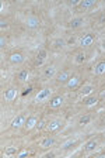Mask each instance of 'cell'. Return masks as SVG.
<instances>
[{
    "label": "cell",
    "instance_id": "31",
    "mask_svg": "<svg viewBox=\"0 0 105 158\" xmlns=\"http://www.w3.org/2000/svg\"><path fill=\"white\" fill-rule=\"evenodd\" d=\"M31 90H32V86H28V88H27L25 90H24V92H23V96L30 95V93H31Z\"/></svg>",
    "mask_w": 105,
    "mask_h": 158
},
{
    "label": "cell",
    "instance_id": "16",
    "mask_svg": "<svg viewBox=\"0 0 105 158\" xmlns=\"http://www.w3.org/2000/svg\"><path fill=\"white\" fill-rule=\"evenodd\" d=\"M83 23H84V19L83 17H74V19L70 20L69 23V27L72 30H76V28H80V27L83 26Z\"/></svg>",
    "mask_w": 105,
    "mask_h": 158
},
{
    "label": "cell",
    "instance_id": "23",
    "mask_svg": "<svg viewBox=\"0 0 105 158\" xmlns=\"http://www.w3.org/2000/svg\"><path fill=\"white\" fill-rule=\"evenodd\" d=\"M91 120H92V117L90 114H84V116H81V117L79 118V124L80 126H85V124H88Z\"/></svg>",
    "mask_w": 105,
    "mask_h": 158
},
{
    "label": "cell",
    "instance_id": "9",
    "mask_svg": "<svg viewBox=\"0 0 105 158\" xmlns=\"http://www.w3.org/2000/svg\"><path fill=\"white\" fill-rule=\"evenodd\" d=\"M63 103H65V98H63V96H60V95H56V96H53V98L49 100V107L58 109V107H60Z\"/></svg>",
    "mask_w": 105,
    "mask_h": 158
},
{
    "label": "cell",
    "instance_id": "26",
    "mask_svg": "<svg viewBox=\"0 0 105 158\" xmlns=\"http://www.w3.org/2000/svg\"><path fill=\"white\" fill-rule=\"evenodd\" d=\"M46 55H48V51L46 49H39L38 51V58H41V59H46Z\"/></svg>",
    "mask_w": 105,
    "mask_h": 158
},
{
    "label": "cell",
    "instance_id": "36",
    "mask_svg": "<svg viewBox=\"0 0 105 158\" xmlns=\"http://www.w3.org/2000/svg\"><path fill=\"white\" fill-rule=\"evenodd\" d=\"M101 49H102V51H105V40L101 43Z\"/></svg>",
    "mask_w": 105,
    "mask_h": 158
},
{
    "label": "cell",
    "instance_id": "6",
    "mask_svg": "<svg viewBox=\"0 0 105 158\" xmlns=\"http://www.w3.org/2000/svg\"><path fill=\"white\" fill-rule=\"evenodd\" d=\"M9 59H10V62L13 64V65H20V64L24 62L25 56H24L23 52H18V51H16V52H11L10 54Z\"/></svg>",
    "mask_w": 105,
    "mask_h": 158
},
{
    "label": "cell",
    "instance_id": "14",
    "mask_svg": "<svg viewBox=\"0 0 105 158\" xmlns=\"http://www.w3.org/2000/svg\"><path fill=\"white\" fill-rule=\"evenodd\" d=\"M85 58H87V54L83 51V49H80V51H77V52L74 54V64H77V65H83L85 61Z\"/></svg>",
    "mask_w": 105,
    "mask_h": 158
},
{
    "label": "cell",
    "instance_id": "15",
    "mask_svg": "<svg viewBox=\"0 0 105 158\" xmlns=\"http://www.w3.org/2000/svg\"><path fill=\"white\" fill-rule=\"evenodd\" d=\"M97 102H98V99H97V96H94V95H90V96L83 98V105L87 106V107H91V106L97 105Z\"/></svg>",
    "mask_w": 105,
    "mask_h": 158
},
{
    "label": "cell",
    "instance_id": "35",
    "mask_svg": "<svg viewBox=\"0 0 105 158\" xmlns=\"http://www.w3.org/2000/svg\"><path fill=\"white\" fill-rule=\"evenodd\" d=\"M43 127V122H39V124H36V128H42Z\"/></svg>",
    "mask_w": 105,
    "mask_h": 158
},
{
    "label": "cell",
    "instance_id": "34",
    "mask_svg": "<svg viewBox=\"0 0 105 158\" xmlns=\"http://www.w3.org/2000/svg\"><path fill=\"white\" fill-rule=\"evenodd\" d=\"M99 23H101V24L105 23V14H102V16L99 17Z\"/></svg>",
    "mask_w": 105,
    "mask_h": 158
},
{
    "label": "cell",
    "instance_id": "2",
    "mask_svg": "<svg viewBox=\"0 0 105 158\" xmlns=\"http://www.w3.org/2000/svg\"><path fill=\"white\" fill-rule=\"evenodd\" d=\"M41 26V20L36 16H28L25 19V27L30 30H35Z\"/></svg>",
    "mask_w": 105,
    "mask_h": 158
},
{
    "label": "cell",
    "instance_id": "13",
    "mask_svg": "<svg viewBox=\"0 0 105 158\" xmlns=\"http://www.w3.org/2000/svg\"><path fill=\"white\" fill-rule=\"evenodd\" d=\"M36 124H38V117L36 116H30V117H27V122L24 124V127L27 130H32V128L36 127Z\"/></svg>",
    "mask_w": 105,
    "mask_h": 158
},
{
    "label": "cell",
    "instance_id": "17",
    "mask_svg": "<svg viewBox=\"0 0 105 158\" xmlns=\"http://www.w3.org/2000/svg\"><path fill=\"white\" fill-rule=\"evenodd\" d=\"M28 76H30V71H28L27 68H24L17 73V81H18L20 83H25L27 79H28Z\"/></svg>",
    "mask_w": 105,
    "mask_h": 158
},
{
    "label": "cell",
    "instance_id": "27",
    "mask_svg": "<svg viewBox=\"0 0 105 158\" xmlns=\"http://www.w3.org/2000/svg\"><path fill=\"white\" fill-rule=\"evenodd\" d=\"M7 27H9V23H7L6 20H4V19L0 20V28H2V30H6Z\"/></svg>",
    "mask_w": 105,
    "mask_h": 158
},
{
    "label": "cell",
    "instance_id": "12",
    "mask_svg": "<svg viewBox=\"0 0 105 158\" xmlns=\"http://www.w3.org/2000/svg\"><path fill=\"white\" fill-rule=\"evenodd\" d=\"M80 82H81V78H80L79 75H72L70 79H69V82L66 83V86H67L69 89H76L80 85Z\"/></svg>",
    "mask_w": 105,
    "mask_h": 158
},
{
    "label": "cell",
    "instance_id": "5",
    "mask_svg": "<svg viewBox=\"0 0 105 158\" xmlns=\"http://www.w3.org/2000/svg\"><path fill=\"white\" fill-rule=\"evenodd\" d=\"M25 122H27L25 114L16 116V117L13 118V122H11V128H13V130H18L20 127H23V126L25 124Z\"/></svg>",
    "mask_w": 105,
    "mask_h": 158
},
{
    "label": "cell",
    "instance_id": "4",
    "mask_svg": "<svg viewBox=\"0 0 105 158\" xmlns=\"http://www.w3.org/2000/svg\"><path fill=\"white\" fill-rule=\"evenodd\" d=\"M63 126V122L60 120V118H53V120H51L48 124H46V130L51 133L53 131H58V130H60Z\"/></svg>",
    "mask_w": 105,
    "mask_h": 158
},
{
    "label": "cell",
    "instance_id": "30",
    "mask_svg": "<svg viewBox=\"0 0 105 158\" xmlns=\"http://www.w3.org/2000/svg\"><path fill=\"white\" fill-rule=\"evenodd\" d=\"M43 61H45V59H41V58H38V56H36V58H35V66H42Z\"/></svg>",
    "mask_w": 105,
    "mask_h": 158
},
{
    "label": "cell",
    "instance_id": "22",
    "mask_svg": "<svg viewBox=\"0 0 105 158\" xmlns=\"http://www.w3.org/2000/svg\"><path fill=\"white\" fill-rule=\"evenodd\" d=\"M52 45H53L55 49H62L63 47L66 45V41H65V38H55L53 40V43H52Z\"/></svg>",
    "mask_w": 105,
    "mask_h": 158
},
{
    "label": "cell",
    "instance_id": "29",
    "mask_svg": "<svg viewBox=\"0 0 105 158\" xmlns=\"http://www.w3.org/2000/svg\"><path fill=\"white\" fill-rule=\"evenodd\" d=\"M28 154H30V152L27 151V150H23V151H21V152H18V154H17V157H18V158H23V157H28Z\"/></svg>",
    "mask_w": 105,
    "mask_h": 158
},
{
    "label": "cell",
    "instance_id": "7",
    "mask_svg": "<svg viewBox=\"0 0 105 158\" xmlns=\"http://www.w3.org/2000/svg\"><path fill=\"white\" fill-rule=\"evenodd\" d=\"M17 98V89L14 86H10L4 90V100L6 102H13L14 99Z\"/></svg>",
    "mask_w": 105,
    "mask_h": 158
},
{
    "label": "cell",
    "instance_id": "20",
    "mask_svg": "<svg viewBox=\"0 0 105 158\" xmlns=\"http://www.w3.org/2000/svg\"><path fill=\"white\" fill-rule=\"evenodd\" d=\"M95 4H97V2L95 0H81L80 2V4H79V7L80 9H91V7H94Z\"/></svg>",
    "mask_w": 105,
    "mask_h": 158
},
{
    "label": "cell",
    "instance_id": "19",
    "mask_svg": "<svg viewBox=\"0 0 105 158\" xmlns=\"http://www.w3.org/2000/svg\"><path fill=\"white\" fill-rule=\"evenodd\" d=\"M94 90H95V88H94V85H84L81 88V90H80V95L83 96V98H85V96H90V95H94Z\"/></svg>",
    "mask_w": 105,
    "mask_h": 158
},
{
    "label": "cell",
    "instance_id": "32",
    "mask_svg": "<svg viewBox=\"0 0 105 158\" xmlns=\"http://www.w3.org/2000/svg\"><path fill=\"white\" fill-rule=\"evenodd\" d=\"M80 2H81V0H73V2H70V6H79L80 4Z\"/></svg>",
    "mask_w": 105,
    "mask_h": 158
},
{
    "label": "cell",
    "instance_id": "10",
    "mask_svg": "<svg viewBox=\"0 0 105 158\" xmlns=\"http://www.w3.org/2000/svg\"><path fill=\"white\" fill-rule=\"evenodd\" d=\"M70 79V72L69 71H62V72L58 73V76H56V82L60 83V85H65V83L69 82Z\"/></svg>",
    "mask_w": 105,
    "mask_h": 158
},
{
    "label": "cell",
    "instance_id": "3",
    "mask_svg": "<svg viewBox=\"0 0 105 158\" xmlns=\"http://www.w3.org/2000/svg\"><path fill=\"white\" fill-rule=\"evenodd\" d=\"M49 96H51V89L49 88H42L39 92L36 93L35 102L42 103V102H45V100H48V99H49Z\"/></svg>",
    "mask_w": 105,
    "mask_h": 158
},
{
    "label": "cell",
    "instance_id": "24",
    "mask_svg": "<svg viewBox=\"0 0 105 158\" xmlns=\"http://www.w3.org/2000/svg\"><path fill=\"white\" fill-rule=\"evenodd\" d=\"M76 144H77V141H76V140H73V141H72V140H69V141H66L65 144L62 145V150H70V148H73Z\"/></svg>",
    "mask_w": 105,
    "mask_h": 158
},
{
    "label": "cell",
    "instance_id": "11",
    "mask_svg": "<svg viewBox=\"0 0 105 158\" xmlns=\"http://www.w3.org/2000/svg\"><path fill=\"white\" fill-rule=\"evenodd\" d=\"M53 144H55V138H53L52 135L43 137L42 140L39 141V147H41V148H43V150H46V148H51Z\"/></svg>",
    "mask_w": 105,
    "mask_h": 158
},
{
    "label": "cell",
    "instance_id": "21",
    "mask_svg": "<svg viewBox=\"0 0 105 158\" xmlns=\"http://www.w3.org/2000/svg\"><path fill=\"white\" fill-rule=\"evenodd\" d=\"M95 75H104L105 73V61H99L94 68Z\"/></svg>",
    "mask_w": 105,
    "mask_h": 158
},
{
    "label": "cell",
    "instance_id": "33",
    "mask_svg": "<svg viewBox=\"0 0 105 158\" xmlns=\"http://www.w3.org/2000/svg\"><path fill=\"white\" fill-rule=\"evenodd\" d=\"M76 43V38H70L67 43H66V45H72V44H74Z\"/></svg>",
    "mask_w": 105,
    "mask_h": 158
},
{
    "label": "cell",
    "instance_id": "28",
    "mask_svg": "<svg viewBox=\"0 0 105 158\" xmlns=\"http://www.w3.org/2000/svg\"><path fill=\"white\" fill-rule=\"evenodd\" d=\"M6 44H7L6 37L2 35V37H0V48H4V47H6Z\"/></svg>",
    "mask_w": 105,
    "mask_h": 158
},
{
    "label": "cell",
    "instance_id": "1",
    "mask_svg": "<svg viewBox=\"0 0 105 158\" xmlns=\"http://www.w3.org/2000/svg\"><path fill=\"white\" fill-rule=\"evenodd\" d=\"M95 41V35L94 34H91V33H87V34H84V35H81L80 37V40H79V45L80 47H90V45H92V43Z\"/></svg>",
    "mask_w": 105,
    "mask_h": 158
},
{
    "label": "cell",
    "instance_id": "8",
    "mask_svg": "<svg viewBox=\"0 0 105 158\" xmlns=\"http://www.w3.org/2000/svg\"><path fill=\"white\" fill-rule=\"evenodd\" d=\"M55 75H56V68H55V65H49V66H46V68L43 69L42 79H45V81H49V79H52Z\"/></svg>",
    "mask_w": 105,
    "mask_h": 158
},
{
    "label": "cell",
    "instance_id": "18",
    "mask_svg": "<svg viewBox=\"0 0 105 158\" xmlns=\"http://www.w3.org/2000/svg\"><path fill=\"white\" fill-rule=\"evenodd\" d=\"M97 145H98V140H97V138H92V140H90V141H87L84 144V151L85 152L94 151L95 148H97Z\"/></svg>",
    "mask_w": 105,
    "mask_h": 158
},
{
    "label": "cell",
    "instance_id": "25",
    "mask_svg": "<svg viewBox=\"0 0 105 158\" xmlns=\"http://www.w3.org/2000/svg\"><path fill=\"white\" fill-rule=\"evenodd\" d=\"M6 155H16L17 154V147H7L6 151H4Z\"/></svg>",
    "mask_w": 105,
    "mask_h": 158
}]
</instances>
